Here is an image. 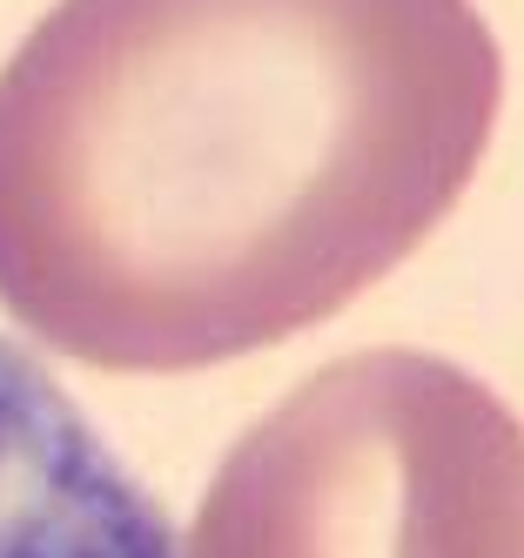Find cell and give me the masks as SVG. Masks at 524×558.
Segmentation results:
<instances>
[{"label":"cell","mask_w":524,"mask_h":558,"mask_svg":"<svg viewBox=\"0 0 524 558\" xmlns=\"http://www.w3.org/2000/svg\"><path fill=\"white\" fill-rule=\"evenodd\" d=\"M504 108L477 0H54L0 68V310L169 377L330 324Z\"/></svg>","instance_id":"1"},{"label":"cell","mask_w":524,"mask_h":558,"mask_svg":"<svg viewBox=\"0 0 524 558\" xmlns=\"http://www.w3.org/2000/svg\"><path fill=\"white\" fill-rule=\"evenodd\" d=\"M182 558H524V417L451 356H337L229 445Z\"/></svg>","instance_id":"2"},{"label":"cell","mask_w":524,"mask_h":558,"mask_svg":"<svg viewBox=\"0 0 524 558\" xmlns=\"http://www.w3.org/2000/svg\"><path fill=\"white\" fill-rule=\"evenodd\" d=\"M0 558H182L135 471L14 343H0Z\"/></svg>","instance_id":"3"}]
</instances>
